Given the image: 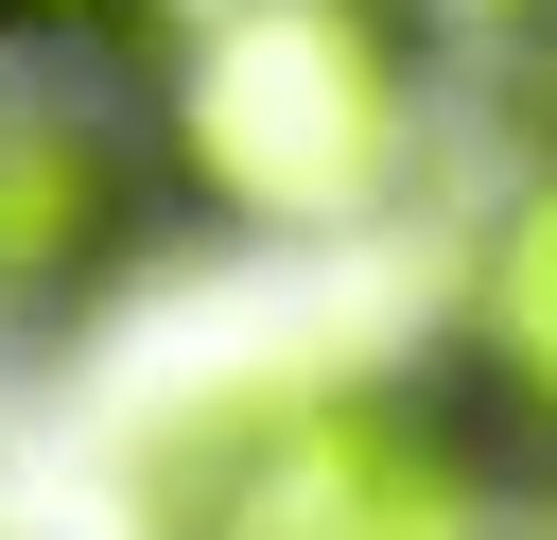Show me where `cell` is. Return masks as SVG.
<instances>
[{
    "mask_svg": "<svg viewBox=\"0 0 557 540\" xmlns=\"http://www.w3.org/2000/svg\"><path fill=\"white\" fill-rule=\"evenodd\" d=\"M174 0H0V52H52V70H122Z\"/></svg>",
    "mask_w": 557,
    "mask_h": 540,
    "instance_id": "5b68a950",
    "label": "cell"
},
{
    "mask_svg": "<svg viewBox=\"0 0 557 540\" xmlns=\"http://www.w3.org/2000/svg\"><path fill=\"white\" fill-rule=\"evenodd\" d=\"M435 383L487 418V453L557 505V122L522 139V174L470 209L453 296H435Z\"/></svg>",
    "mask_w": 557,
    "mask_h": 540,
    "instance_id": "277c9868",
    "label": "cell"
},
{
    "mask_svg": "<svg viewBox=\"0 0 557 540\" xmlns=\"http://www.w3.org/2000/svg\"><path fill=\"white\" fill-rule=\"evenodd\" d=\"M139 139L191 226H383L435 139V35L400 0H209L139 35Z\"/></svg>",
    "mask_w": 557,
    "mask_h": 540,
    "instance_id": "6da1fadb",
    "label": "cell"
},
{
    "mask_svg": "<svg viewBox=\"0 0 557 540\" xmlns=\"http://www.w3.org/2000/svg\"><path fill=\"white\" fill-rule=\"evenodd\" d=\"M522 470L435 366H278L209 383L139 453V540H522Z\"/></svg>",
    "mask_w": 557,
    "mask_h": 540,
    "instance_id": "7a4b0ae2",
    "label": "cell"
},
{
    "mask_svg": "<svg viewBox=\"0 0 557 540\" xmlns=\"http://www.w3.org/2000/svg\"><path fill=\"white\" fill-rule=\"evenodd\" d=\"M157 209H174V192H157L139 87L17 52V70H0V331H70V314L157 244Z\"/></svg>",
    "mask_w": 557,
    "mask_h": 540,
    "instance_id": "3957f363",
    "label": "cell"
},
{
    "mask_svg": "<svg viewBox=\"0 0 557 540\" xmlns=\"http://www.w3.org/2000/svg\"><path fill=\"white\" fill-rule=\"evenodd\" d=\"M400 17H418L435 52H540V35H557V0H400Z\"/></svg>",
    "mask_w": 557,
    "mask_h": 540,
    "instance_id": "8992f818",
    "label": "cell"
}]
</instances>
